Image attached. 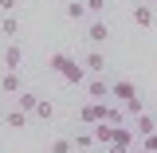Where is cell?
<instances>
[{
    "label": "cell",
    "mask_w": 157,
    "mask_h": 153,
    "mask_svg": "<svg viewBox=\"0 0 157 153\" xmlns=\"http://www.w3.org/2000/svg\"><path fill=\"white\" fill-rule=\"evenodd\" d=\"M71 137H75V153H86V149H94V145H98L94 134H90V126H78Z\"/></svg>",
    "instance_id": "8fae6325"
},
{
    "label": "cell",
    "mask_w": 157,
    "mask_h": 153,
    "mask_svg": "<svg viewBox=\"0 0 157 153\" xmlns=\"http://www.w3.org/2000/svg\"><path fill=\"white\" fill-rule=\"evenodd\" d=\"M110 98L118 106H126L130 98H137V82L134 78H110Z\"/></svg>",
    "instance_id": "5b68a950"
},
{
    "label": "cell",
    "mask_w": 157,
    "mask_h": 153,
    "mask_svg": "<svg viewBox=\"0 0 157 153\" xmlns=\"http://www.w3.org/2000/svg\"><path fill=\"white\" fill-rule=\"evenodd\" d=\"M106 153H130V149H122V145H106Z\"/></svg>",
    "instance_id": "d4e9b609"
},
{
    "label": "cell",
    "mask_w": 157,
    "mask_h": 153,
    "mask_svg": "<svg viewBox=\"0 0 157 153\" xmlns=\"http://www.w3.org/2000/svg\"><path fill=\"white\" fill-rule=\"evenodd\" d=\"M75 122L78 126H98V122H106V102H86V106H78Z\"/></svg>",
    "instance_id": "277c9868"
},
{
    "label": "cell",
    "mask_w": 157,
    "mask_h": 153,
    "mask_svg": "<svg viewBox=\"0 0 157 153\" xmlns=\"http://www.w3.org/2000/svg\"><path fill=\"white\" fill-rule=\"evenodd\" d=\"M137 4H153V0H137Z\"/></svg>",
    "instance_id": "484cf974"
},
{
    "label": "cell",
    "mask_w": 157,
    "mask_h": 153,
    "mask_svg": "<svg viewBox=\"0 0 157 153\" xmlns=\"http://www.w3.org/2000/svg\"><path fill=\"white\" fill-rule=\"evenodd\" d=\"M16 8H20V0H0V16H16Z\"/></svg>",
    "instance_id": "cb8c5ba5"
},
{
    "label": "cell",
    "mask_w": 157,
    "mask_h": 153,
    "mask_svg": "<svg viewBox=\"0 0 157 153\" xmlns=\"http://www.w3.org/2000/svg\"><path fill=\"white\" fill-rule=\"evenodd\" d=\"M134 134H137V137L157 134V114H153V110H145V114H137V118H134Z\"/></svg>",
    "instance_id": "9c48e42d"
},
{
    "label": "cell",
    "mask_w": 157,
    "mask_h": 153,
    "mask_svg": "<svg viewBox=\"0 0 157 153\" xmlns=\"http://www.w3.org/2000/svg\"><path fill=\"white\" fill-rule=\"evenodd\" d=\"M82 67H86V75H106V71H110V55H106L102 47H90V51L82 55Z\"/></svg>",
    "instance_id": "3957f363"
},
{
    "label": "cell",
    "mask_w": 157,
    "mask_h": 153,
    "mask_svg": "<svg viewBox=\"0 0 157 153\" xmlns=\"http://www.w3.org/2000/svg\"><path fill=\"white\" fill-rule=\"evenodd\" d=\"M126 110H122V106H110V102H106V122H110V126H122V122H126Z\"/></svg>",
    "instance_id": "44dd1931"
},
{
    "label": "cell",
    "mask_w": 157,
    "mask_h": 153,
    "mask_svg": "<svg viewBox=\"0 0 157 153\" xmlns=\"http://www.w3.org/2000/svg\"><path fill=\"white\" fill-rule=\"evenodd\" d=\"M90 134H94L98 145H114V126H110V122H98V126H90Z\"/></svg>",
    "instance_id": "5bb4252c"
},
{
    "label": "cell",
    "mask_w": 157,
    "mask_h": 153,
    "mask_svg": "<svg viewBox=\"0 0 157 153\" xmlns=\"http://www.w3.org/2000/svg\"><path fill=\"white\" fill-rule=\"evenodd\" d=\"M82 4H86V12H90V20L106 16V8H110V0H82Z\"/></svg>",
    "instance_id": "d6986e66"
},
{
    "label": "cell",
    "mask_w": 157,
    "mask_h": 153,
    "mask_svg": "<svg viewBox=\"0 0 157 153\" xmlns=\"http://www.w3.org/2000/svg\"><path fill=\"white\" fill-rule=\"evenodd\" d=\"M63 16L75 20V24H86V20H90V12H86V4H82V0H67V4H63Z\"/></svg>",
    "instance_id": "30bf717a"
},
{
    "label": "cell",
    "mask_w": 157,
    "mask_h": 153,
    "mask_svg": "<svg viewBox=\"0 0 157 153\" xmlns=\"http://www.w3.org/2000/svg\"><path fill=\"white\" fill-rule=\"evenodd\" d=\"M16 106L24 110V114H36V106H39V94H36V90H24V94H16Z\"/></svg>",
    "instance_id": "9a60e30c"
},
{
    "label": "cell",
    "mask_w": 157,
    "mask_h": 153,
    "mask_svg": "<svg viewBox=\"0 0 157 153\" xmlns=\"http://www.w3.org/2000/svg\"><path fill=\"white\" fill-rule=\"evenodd\" d=\"M137 149H145V153H157V134H149V137H137Z\"/></svg>",
    "instance_id": "603a6c76"
},
{
    "label": "cell",
    "mask_w": 157,
    "mask_h": 153,
    "mask_svg": "<svg viewBox=\"0 0 157 153\" xmlns=\"http://www.w3.org/2000/svg\"><path fill=\"white\" fill-rule=\"evenodd\" d=\"M82 36H86L90 47H106V43L114 39V28H110L106 16H98V20H86V32H82Z\"/></svg>",
    "instance_id": "6da1fadb"
},
{
    "label": "cell",
    "mask_w": 157,
    "mask_h": 153,
    "mask_svg": "<svg viewBox=\"0 0 157 153\" xmlns=\"http://www.w3.org/2000/svg\"><path fill=\"white\" fill-rule=\"evenodd\" d=\"M36 118H39V122H51V118H55V102H51V98H39Z\"/></svg>",
    "instance_id": "ac0fdd59"
},
{
    "label": "cell",
    "mask_w": 157,
    "mask_h": 153,
    "mask_svg": "<svg viewBox=\"0 0 157 153\" xmlns=\"http://www.w3.org/2000/svg\"><path fill=\"white\" fill-rule=\"evenodd\" d=\"M122 110H126V114H130V118H137V114H145V94H137V98H130V102H126Z\"/></svg>",
    "instance_id": "ffe728a7"
},
{
    "label": "cell",
    "mask_w": 157,
    "mask_h": 153,
    "mask_svg": "<svg viewBox=\"0 0 157 153\" xmlns=\"http://www.w3.org/2000/svg\"><path fill=\"white\" fill-rule=\"evenodd\" d=\"M130 20H134L137 28H153L157 24V8L153 4H134V8H130Z\"/></svg>",
    "instance_id": "ba28073f"
},
{
    "label": "cell",
    "mask_w": 157,
    "mask_h": 153,
    "mask_svg": "<svg viewBox=\"0 0 157 153\" xmlns=\"http://www.w3.org/2000/svg\"><path fill=\"white\" fill-rule=\"evenodd\" d=\"M134 141H137V134H134V130H126V126H114V145H122V149H130Z\"/></svg>",
    "instance_id": "2e32d148"
},
{
    "label": "cell",
    "mask_w": 157,
    "mask_h": 153,
    "mask_svg": "<svg viewBox=\"0 0 157 153\" xmlns=\"http://www.w3.org/2000/svg\"><path fill=\"white\" fill-rule=\"evenodd\" d=\"M20 28H24V24H20V16H0V36L8 39V43H12V39H20Z\"/></svg>",
    "instance_id": "7c38bea8"
},
{
    "label": "cell",
    "mask_w": 157,
    "mask_h": 153,
    "mask_svg": "<svg viewBox=\"0 0 157 153\" xmlns=\"http://www.w3.org/2000/svg\"><path fill=\"white\" fill-rule=\"evenodd\" d=\"M47 67H51V71H67V67H71V59L59 51V55H51V59H47Z\"/></svg>",
    "instance_id": "7402d4cb"
},
{
    "label": "cell",
    "mask_w": 157,
    "mask_h": 153,
    "mask_svg": "<svg viewBox=\"0 0 157 153\" xmlns=\"http://www.w3.org/2000/svg\"><path fill=\"white\" fill-rule=\"evenodd\" d=\"M47 153H75V137H51Z\"/></svg>",
    "instance_id": "e0dca14e"
},
{
    "label": "cell",
    "mask_w": 157,
    "mask_h": 153,
    "mask_svg": "<svg viewBox=\"0 0 157 153\" xmlns=\"http://www.w3.org/2000/svg\"><path fill=\"white\" fill-rule=\"evenodd\" d=\"M24 90H28V82H24V75H20V71H4V75H0V94H24Z\"/></svg>",
    "instance_id": "52a82bcc"
},
{
    "label": "cell",
    "mask_w": 157,
    "mask_h": 153,
    "mask_svg": "<svg viewBox=\"0 0 157 153\" xmlns=\"http://www.w3.org/2000/svg\"><path fill=\"white\" fill-rule=\"evenodd\" d=\"M0 122H4V106H0Z\"/></svg>",
    "instance_id": "4316f807"
},
{
    "label": "cell",
    "mask_w": 157,
    "mask_h": 153,
    "mask_svg": "<svg viewBox=\"0 0 157 153\" xmlns=\"http://www.w3.org/2000/svg\"><path fill=\"white\" fill-rule=\"evenodd\" d=\"M130 153H145V149H130Z\"/></svg>",
    "instance_id": "83f0119b"
},
{
    "label": "cell",
    "mask_w": 157,
    "mask_h": 153,
    "mask_svg": "<svg viewBox=\"0 0 157 153\" xmlns=\"http://www.w3.org/2000/svg\"><path fill=\"white\" fill-rule=\"evenodd\" d=\"M0 126H8V130H24L28 126V114L20 110V106H12V110H4V122Z\"/></svg>",
    "instance_id": "4fadbf2b"
},
{
    "label": "cell",
    "mask_w": 157,
    "mask_h": 153,
    "mask_svg": "<svg viewBox=\"0 0 157 153\" xmlns=\"http://www.w3.org/2000/svg\"><path fill=\"white\" fill-rule=\"evenodd\" d=\"M82 90H86V102H110V78L106 75H90Z\"/></svg>",
    "instance_id": "7a4b0ae2"
},
{
    "label": "cell",
    "mask_w": 157,
    "mask_h": 153,
    "mask_svg": "<svg viewBox=\"0 0 157 153\" xmlns=\"http://www.w3.org/2000/svg\"><path fill=\"white\" fill-rule=\"evenodd\" d=\"M0 67H4V71H20V67H24V47H20V39H12V43H4V55H0Z\"/></svg>",
    "instance_id": "8992f818"
}]
</instances>
